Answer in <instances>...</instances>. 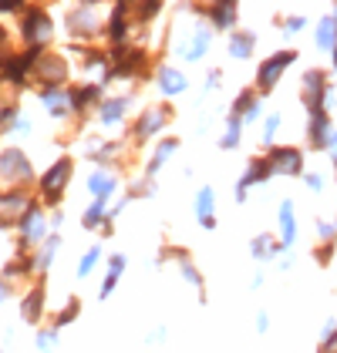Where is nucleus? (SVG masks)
Wrapping results in <instances>:
<instances>
[{"instance_id":"f257e3e1","label":"nucleus","mask_w":337,"mask_h":353,"mask_svg":"<svg viewBox=\"0 0 337 353\" xmlns=\"http://www.w3.org/2000/svg\"><path fill=\"white\" fill-rule=\"evenodd\" d=\"M17 30H21V41L28 44L30 51H44L51 44V37H55V21H51V14L44 7L28 3V10L17 21Z\"/></svg>"},{"instance_id":"f03ea898","label":"nucleus","mask_w":337,"mask_h":353,"mask_svg":"<svg viewBox=\"0 0 337 353\" xmlns=\"http://www.w3.org/2000/svg\"><path fill=\"white\" fill-rule=\"evenodd\" d=\"M71 175H75V159H71V155L55 159V162L48 165V172L41 175V182H37L41 202H44V205H57V202L64 199V189H68Z\"/></svg>"},{"instance_id":"7ed1b4c3","label":"nucleus","mask_w":337,"mask_h":353,"mask_svg":"<svg viewBox=\"0 0 337 353\" xmlns=\"http://www.w3.org/2000/svg\"><path fill=\"white\" fill-rule=\"evenodd\" d=\"M331 74H324L320 68H310L307 74H304V81H300V101L307 105V114L310 111H331L334 108V84L327 81Z\"/></svg>"},{"instance_id":"20e7f679","label":"nucleus","mask_w":337,"mask_h":353,"mask_svg":"<svg viewBox=\"0 0 337 353\" xmlns=\"http://www.w3.org/2000/svg\"><path fill=\"white\" fill-rule=\"evenodd\" d=\"M102 30H105L102 3H71L68 7V34L75 41H88V37H95Z\"/></svg>"},{"instance_id":"39448f33","label":"nucleus","mask_w":337,"mask_h":353,"mask_svg":"<svg viewBox=\"0 0 337 353\" xmlns=\"http://www.w3.org/2000/svg\"><path fill=\"white\" fill-rule=\"evenodd\" d=\"M0 182H7V189H28L34 182V165H30L28 152L0 148Z\"/></svg>"},{"instance_id":"423d86ee","label":"nucleus","mask_w":337,"mask_h":353,"mask_svg":"<svg viewBox=\"0 0 337 353\" xmlns=\"http://www.w3.org/2000/svg\"><path fill=\"white\" fill-rule=\"evenodd\" d=\"M68 74H71L68 57L57 54V51H41L37 61H34V68H30V78L41 84V88H64Z\"/></svg>"},{"instance_id":"0eeeda50","label":"nucleus","mask_w":337,"mask_h":353,"mask_svg":"<svg viewBox=\"0 0 337 353\" xmlns=\"http://www.w3.org/2000/svg\"><path fill=\"white\" fill-rule=\"evenodd\" d=\"M168 121H172V105H148V108H145L139 118L132 121V128H128V138H132L135 145H142V141L155 138L159 132H166Z\"/></svg>"},{"instance_id":"6e6552de","label":"nucleus","mask_w":337,"mask_h":353,"mask_svg":"<svg viewBox=\"0 0 337 353\" xmlns=\"http://www.w3.org/2000/svg\"><path fill=\"white\" fill-rule=\"evenodd\" d=\"M293 61H297V51H290V48H283L277 54H270L267 61H260V68H256V91H260V94H270V91L280 84L283 71H287Z\"/></svg>"},{"instance_id":"1a4fd4ad","label":"nucleus","mask_w":337,"mask_h":353,"mask_svg":"<svg viewBox=\"0 0 337 353\" xmlns=\"http://www.w3.org/2000/svg\"><path fill=\"white\" fill-rule=\"evenodd\" d=\"M263 159H267L270 175H283V179L304 175V152L297 145H270V155H263Z\"/></svg>"},{"instance_id":"9d476101","label":"nucleus","mask_w":337,"mask_h":353,"mask_svg":"<svg viewBox=\"0 0 337 353\" xmlns=\"http://www.w3.org/2000/svg\"><path fill=\"white\" fill-rule=\"evenodd\" d=\"M48 212H44V205L41 202H34L30 205V212L21 219V225H17V232H21V252H30V249H37V245L44 243L51 232H48Z\"/></svg>"},{"instance_id":"9b49d317","label":"nucleus","mask_w":337,"mask_h":353,"mask_svg":"<svg viewBox=\"0 0 337 353\" xmlns=\"http://www.w3.org/2000/svg\"><path fill=\"white\" fill-rule=\"evenodd\" d=\"M132 30H135V3H128V0H118L112 10H108V24H105V34H108L112 48L128 44Z\"/></svg>"},{"instance_id":"f8f14e48","label":"nucleus","mask_w":337,"mask_h":353,"mask_svg":"<svg viewBox=\"0 0 337 353\" xmlns=\"http://www.w3.org/2000/svg\"><path fill=\"white\" fill-rule=\"evenodd\" d=\"M34 195L28 189H0V229L21 225V219L30 212Z\"/></svg>"},{"instance_id":"ddd939ff","label":"nucleus","mask_w":337,"mask_h":353,"mask_svg":"<svg viewBox=\"0 0 337 353\" xmlns=\"http://www.w3.org/2000/svg\"><path fill=\"white\" fill-rule=\"evenodd\" d=\"M196 14H206V24L213 30H236L240 24V3H233V0H220V3H196L193 7Z\"/></svg>"},{"instance_id":"4468645a","label":"nucleus","mask_w":337,"mask_h":353,"mask_svg":"<svg viewBox=\"0 0 337 353\" xmlns=\"http://www.w3.org/2000/svg\"><path fill=\"white\" fill-rule=\"evenodd\" d=\"M213 34H216V30L209 28L206 21H199L196 28H193V34H189L186 41H179V44H175V54L182 57V61H189V64H196V61H202V57L209 54Z\"/></svg>"},{"instance_id":"2eb2a0df","label":"nucleus","mask_w":337,"mask_h":353,"mask_svg":"<svg viewBox=\"0 0 337 353\" xmlns=\"http://www.w3.org/2000/svg\"><path fill=\"white\" fill-rule=\"evenodd\" d=\"M334 135V125H331V111H310L307 118V145L314 152H327V141Z\"/></svg>"},{"instance_id":"dca6fc26","label":"nucleus","mask_w":337,"mask_h":353,"mask_svg":"<svg viewBox=\"0 0 337 353\" xmlns=\"http://www.w3.org/2000/svg\"><path fill=\"white\" fill-rule=\"evenodd\" d=\"M155 88L162 91V98H179V94H186L189 78L179 68H172V64H159L155 68Z\"/></svg>"},{"instance_id":"f3484780","label":"nucleus","mask_w":337,"mask_h":353,"mask_svg":"<svg viewBox=\"0 0 337 353\" xmlns=\"http://www.w3.org/2000/svg\"><path fill=\"white\" fill-rule=\"evenodd\" d=\"M267 179H270L267 159H250L247 172L240 175V182H236V189H233V199H236V202H247V195H250L253 185H260V182H267Z\"/></svg>"},{"instance_id":"a211bd4d","label":"nucleus","mask_w":337,"mask_h":353,"mask_svg":"<svg viewBox=\"0 0 337 353\" xmlns=\"http://www.w3.org/2000/svg\"><path fill=\"white\" fill-rule=\"evenodd\" d=\"M118 172H112V168H95L91 175H88V192L98 199V202H108V199H115L118 195Z\"/></svg>"},{"instance_id":"6ab92c4d","label":"nucleus","mask_w":337,"mask_h":353,"mask_svg":"<svg viewBox=\"0 0 337 353\" xmlns=\"http://www.w3.org/2000/svg\"><path fill=\"white\" fill-rule=\"evenodd\" d=\"M128 108H132V94H112V98H105V101L98 105V121H102L105 128H115V125L125 121Z\"/></svg>"},{"instance_id":"aec40b11","label":"nucleus","mask_w":337,"mask_h":353,"mask_svg":"<svg viewBox=\"0 0 337 353\" xmlns=\"http://www.w3.org/2000/svg\"><path fill=\"white\" fill-rule=\"evenodd\" d=\"M229 114H236L240 121H243V128L253 125L260 114H263V105H260V91L256 88H243L240 94H236V101H233V111Z\"/></svg>"},{"instance_id":"412c9836","label":"nucleus","mask_w":337,"mask_h":353,"mask_svg":"<svg viewBox=\"0 0 337 353\" xmlns=\"http://www.w3.org/2000/svg\"><path fill=\"white\" fill-rule=\"evenodd\" d=\"M44 303H48L44 283H34L28 293L21 296V320H24V323H41V316H44Z\"/></svg>"},{"instance_id":"4be33fe9","label":"nucleus","mask_w":337,"mask_h":353,"mask_svg":"<svg viewBox=\"0 0 337 353\" xmlns=\"http://www.w3.org/2000/svg\"><path fill=\"white\" fill-rule=\"evenodd\" d=\"M105 101L102 94V84H81V88H71V114H88V111Z\"/></svg>"},{"instance_id":"5701e85b","label":"nucleus","mask_w":337,"mask_h":353,"mask_svg":"<svg viewBox=\"0 0 337 353\" xmlns=\"http://www.w3.org/2000/svg\"><path fill=\"white\" fill-rule=\"evenodd\" d=\"M41 105L51 118H68L71 114V91L68 88H41Z\"/></svg>"},{"instance_id":"b1692460","label":"nucleus","mask_w":337,"mask_h":353,"mask_svg":"<svg viewBox=\"0 0 337 353\" xmlns=\"http://www.w3.org/2000/svg\"><path fill=\"white\" fill-rule=\"evenodd\" d=\"M193 209H196V219L202 229H216V192H213V185H202L196 192Z\"/></svg>"},{"instance_id":"393cba45","label":"nucleus","mask_w":337,"mask_h":353,"mask_svg":"<svg viewBox=\"0 0 337 353\" xmlns=\"http://www.w3.org/2000/svg\"><path fill=\"white\" fill-rule=\"evenodd\" d=\"M175 152H179V138H162V141L155 145L152 159L145 162V179H155V175H159V168L172 162V155H175Z\"/></svg>"},{"instance_id":"a878e982","label":"nucleus","mask_w":337,"mask_h":353,"mask_svg":"<svg viewBox=\"0 0 337 353\" xmlns=\"http://www.w3.org/2000/svg\"><path fill=\"white\" fill-rule=\"evenodd\" d=\"M277 225H280V245L290 249L297 243V212H293V202L283 199L280 202V212H277Z\"/></svg>"},{"instance_id":"bb28decb","label":"nucleus","mask_w":337,"mask_h":353,"mask_svg":"<svg viewBox=\"0 0 337 353\" xmlns=\"http://www.w3.org/2000/svg\"><path fill=\"white\" fill-rule=\"evenodd\" d=\"M314 41H317V48H320V51H331V54H334V48H337V7L317 21Z\"/></svg>"},{"instance_id":"cd10ccee","label":"nucleus","mask_w":337,"mask_h":353,"mask_svg":"<svg viewBox=\"0 0 337 353\" xmlns=\"http://www.w3.org/2000/svg\"><path fill=\"white\" fill-rule=\"evenodd\" d=\"M250 252L256 263H273L283 252V245H280V239H273L270 232H260L256 239H250Z\"/></svg>"},{"instance_id":"c85d7f7f","label":"nucleus","mask_w":337,"mask_h":353,"mask_svg":"<svg viewBox=\"0 0 337 353\" xmlns=\"http://www.w3.org/2000/svg\"><path fill=\"white\" fill-rule=\"evenodd\" d=\"M128 266V259H125V252H112L108 256V270H105V279H102V290H98V296L108 299L115 293V286H118V279H122V272Z\"/></svg>"},{"instance_id":"c756f323","label":"nucleus","mask_w":337,"mask_h":353,"mask_svg":"<svg viewBox=\"0 0 337 353\" xmlns=\"http://www.w3.org/2000/svg\"><path fill=\"white\" fill-rule=\"evenodd\" d=\"M81 225H84V229H91V232H95V229H102L105 236H112V222H108V202H98V199H95V202L84 209Z\"/></svg>"},{"instance_id":"7c9ffc66","label":"nucleus","mask_w":337,"mask_h":353,"mask_svg":"<svg viewBox=\"0 0 337 353\" xmlns=\"http://www.w3.org/2000/svg\"><path fill=\"white\" fill-rule=\"evenodd\" d=\"M57 249H61V236H57V232H51V236H48L44 243L34 249V272H41V276H44V272L51 270V263H55Z\"/></svg>"},{"instance_id":"2f4dec72","label":"nucleus","mask_w":337,"mask_h":353,"mask_svg":"<svg viewBox=\"0 0 337 353\" xmlns=\"http://www.w3.org/2000/svg\"><path fill=\"white\" fill-rule=\"evenodd\" d=\"M256 48V34L253 30H233L229 34V57L233 61H247Z\"/></svg>"},{"instance_id":"473e14b6","label":"nucleus","mask_w":337,"mask_h":353,"mask_svg":"<svg viewBox=\"0 0 337 353\" xmlns=\"http://www.w3.org/2000/svg\"><path fill=\"white\" fill-rule=\"evenodd\" d=\"M179 276L186 279V283H193V290L199 293V299H206V279H202V272H199V266L186 256V259H179Z\"/></svg>"},{"instance_id":"72a5a7b5","label":"nucleus","mask_w":337,"mask_h":353,"mask_svg":"<svg viewBox=\"0 0 337 353\" xmlns=\"http://www.w3.org/2000/svg\"><path fill=\"white\" fill-rule=\"evenodd\" d=\"M240 138H243V121H240L236 114H229V118H226V132H223V138H220V148H223V152L240 148Z\"/></svg>"},{"instance_id":"f704fd0d","label":"nucleus","mask_w":337,"mask_h":353,"mask_svg":"<svg viewBox=\"0 0 337 353\" xmlns=\"http://www.w3.org/2000/svg\"><path fill=\"white\" fill-rule=\"evenodd\" d=\"M78 313H81V299H68L61 310L55 313V330H61V326H68V323H75L78 320Z\"/></svg>"},{"instance_id":"c9c22d12","label":"nucleus","mask_w":337,"mask_h":353,"mask_svg":"<svg viewBox=\"0 0 337 353\" xmlns=\"http://www.w3.org/2000/svg\"><path fill=\"white\" fill-rule=\"evenodd\" d=\"M98 263H102V245H91L81 259H78V270H75V272H78V279H88V276L95 272V266H98Z\"/></svg>"},{"instance_id":"e433bc0d","label":"nucleus","mask_w":337,"mask_h":353,"mask_svg":"<svg viewBox=\"0 0 337 353\" xmlns=\"http://www.w3.org/2000/svg\"><path fill=\"white\" fill-rule=\"evenodd\" d=\"M17 114H21V105H17V101H7V105L0 108V135H10Z\"/></svg>"},{"instance_id":"4c0bfd02","label":"nucleus","mask_w":337,"mask_h":353,"mask_svg":"<svg viewBox=\"0 0 337 353\" xmlns=\"http://www.w3.org/2000/svg\"><path fill=\"white\" fill-rule=\"evenodd\" d=\"M280 125H283V114H280V111H270V114L263 118V145H270L273 138L280 135Z\"/></svg>"},{"instance_id":"58836bf2","label":"nucleus","mask_w":337,"mask_h":353,"mask_svg":"<svg viewBox=\"0 0 337 353\" xmlns=\"http://www.w3.org/2000/svg\"><path fill=\"white\" fill-rule=\"evenodd\" d=\"M317 239L320 243H337V219H317Z\"/></svg>"},{"instance_id":"ea45409f","label":"nucleus","mask_w":337,"mask_h":353,"mask_svg":"<svg viewBox=\"0 0 337 353\" xmlns=\"http://www.w3.org/2000/svg\"><path fill=\"white\" fill-rule=\"evenodd\" d=\"M55 347H57V330H55V326L41 330V333H37V350H41V353H51Z\"/></svg>"},{"instance_id":"a19ab883","label":"nucleus","mask_w":337,"mask_h":353,"mask_svg":"<svg viewBox=\"0 0 337 353\" xmlns=\"http://www.w3.org/2000/svg\"><path fill=\"white\" fill-rule=\"evenodd\" d=\"M30 128H34V121H30V114H17V121H14V128H10V135H30Z\"/></svg>"},{"instance_id":"79ce46f5","label":"nucleus","mask_w":337,"mask_h":353,"mask_svg":"<svg viewBox=\"0 0 337 353\" xmlns=\"http://www.w3.org/2000/svg\"><path fill=\"white\" fill-rule=\"evenodd\" d=\"M220 84H223V71L216 68V71H209V74H206V81H202V94H209V91H216Z\"/></svg>"},{"instance_id":"37998d69","label":"nucleus","mask_w":337,"mask_h":353,"mask_svg":"<svg viewBox=\"0 0 337 353\" xmlns=\"http://www.w3.org/2000/svg\"><path fill=\"white\" fill-rule=\"evenodd\" d=\"M28 3L24 0H0V14H24Z\"/></svg>"},{"instance_id":"c03bdc74","label":"nucleus","mask_w":337,"mask_h":353,"mask_svg":"<svg viewBox=\"0 0 337 353\" xmlns=\"http://www.w3.org/2000/svg\"><path fill=\"white\" fill-rule=\"evenodd\" d=\"M334 245L337 243H320V245H317V252H314V259H317L320 266H324V263H331V256H334Z\"/></svg>"},{"instance_id":"a18cd8bd","label":"nucleus","mask_w":337,"mask_h":353,"mask_svg":"<svg viewBox=\"0 0 337 353\" xmlns=\"http://www.w3.org/2000/svg\"><path fill=\"white\" fill-rule=\"evenodd\" d=\"M304 28H307V17H300V14H297V17H287V21H283V30H287V34H300Z\"/></svg>"},{"instance_id":"49530a36","label":"nucleus","mask_w":337,"mask_h":353,"mask_svg":"<svg viewBox=\"0 0 337 353\" xmlns=\"http://www.w3.org/2000/svg\"><path fill=\"white\" fill-rule=\"evenodd\" d=\"M304 182H307V189L314 192V195H317V192L324 189V179H320L317 172H304Z\"/></svg>"},{"instance_id":"de8ad7c7","label":"nucleus","mask_w":337,"mask_h":353,"mask_svg":"<svg viewBox=\"0 0 337 353\" xmlns=\"http://www.w3.org/2000/svg\"><path fill=\"white\" fill-rule=\"evenodd\" d=\"M327 155H331V162L337 168V128H334V135H331V141H327Z\"/></svg>"},{"instance_id":"09e8293b","label":"nucleus","mask_w":337,"mask_h":353,"mask_svg":"<svg viewBox=\"0 0 337 353\" xmlns=\"http://www.w3.org/2000/svg\"><path fill=\"white\" fill-rule=\"evenodd\" d=\"M267 326H270V316L267 313H256V333H267Z\"/></svg>"},{"instance_id":"8fccbe9b","label":"nucleus","mask_w":337,"mask_h":353,"mask_svg":"<svg viewBox=\"0 0 337 353\" xmlns=\"http://www.w3.org/2000/svg\"><path fill=\"white\" fill-rule=\"evenodd\" d=\"M168 333H166V326H155V330H152V333H148V340H152V343H159V340H166Z\"/></svg>"},{"instance_id":"3c124183","label":"nucleus","mask_w":337,"mask_h":353,"mask_svg":"<svg viewBox=\"0 0 337 353\" xmlns=\"http://www.w3.org/2000/svg\"><path fill=\"white\" fill-rule=\"evenodd\" d=\"M10 290H14V286H10L7 279H0V303H7V296H10Z\"/></svg>"},{"instance_id":"603ef678","label":"nucleus","mask_w":337,"mask_h":353,"mask_svg":"<svg viewBox=\"0 0 337 353\" xmlns=\"http://www.w3.org/2000/svg\"><path fill=\"white\" fill-rule=\"evenodd\" d=\"M331 68L337 71V48H334V54H331Z\"/></svg>"}]
</instances>
